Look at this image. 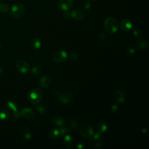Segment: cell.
Wrapping results in <instances>:
<instances>
[{"label": "cell", "mask_w": 149, "mask_h": 149, "mask_svg": "<svg viewBox=\"0 0 149 149\" xmlns=\"http://www.w3.org/2000/svg\"><path fill=\"white\" fill-rule=\"evenodd\" d=\"M69 123L70 127H72L73 129H76L79 126L78 122L74 118L69 119Z\"/></svg>", "instance_id": "484cf974"}, {"label": "cell", "mask_w": 149, "mask_h": 149, "mask_svg": "<svg viewBox=\"0 0 149 149\" xmlns=\"http://www.w3.org/2000/svg\"><path fill=\"white\" fill-rule=\"evenodd\" d=\"M37 110L38 111V112L40 113H44L45 111H46V109L45 108V107L43 105H39L37 108Z\"/></svg>", "instance_id": "f546056e"}, {"label": "cell", "mask_w": 149, "mask_h": 149, "mask_svg": "<svg viewBox=\"0 0 149 149\" xmlns=\"http://www.w3.org/2000/svg\"><path fill=\"white\" fill-rule=\"evenodd\" d=\"M93 1H97V0H93Z\"/></svg>", "instance_id": "60d3db41"}, {"label": "cell", "mask_w": 149, "mask_h": 149, "mask_svg": "<svg viewBox=\"0 0 149 149\" xmlns=\"http://www.w3.org/2000/svg\"><path fill=\"white\" fill-rule=\"evenodd\" d=\"M63 143L68 147H72L74 144V141L72 137L68 134L63 136Z\"/></svg>", "instance_id": "44dd1931"}, {"label": "cell", "mask_w": 149, "mask_h": 149, "mask_svg": "<svg viewBox=\"0 0 149 149\" xmlns=\"http://www.w3.org/2000/svg\"><path fill=\"white\" fill-rule=\"evenodd\" d=\"M42 96V90L40 87H35L33 88L30 92L29 94V99L31 103L34 104H37L41 101Z\"/></svg>", "instance_id": "6da1fadb"}, {"label": "cell", "mask_w": 149, "mask_h": 149, "mask_svg": "<svg viewBox=\"0 0 149 149\" xmlns=\"http://www.w3.org/2000/svg\"><path fill=\"white\" fill-rule=\"evenodd\" d=\"M148 41L144 39H141L136 43V47L139 50H145L148 48Z\"/></svg>", "instance_id": "5bb4252c"}, {"label": "cell", "mask_w": 149, "mask_h": 149, "mask_svg": "<svg viewBox=\"0 0 149 149\" xmlns=\"http://www.w3.org/2000/svg\"><path fill=\"white\" fill-rule=\"evenodd\" d=\"M107 129H108V126L107 123L104 122H101L97 125V132L102 134V133H104L107 131Z\"/></svg>", "instance_id": "ac0fdd59"}, {"label": "cell", "mask_w": 149, "mask_h": 149, "mask_svg": "<svg viewBox=\"0 0 149 149\" xmlns=\"http://www.w3.org/2000/svg\"><path fill=\"white\" fill-rule=\"evenodd\" d=\"M40 85L42 88H47L49 87L51 83V79L47 76H44L41 77L40 80Z\"/></svg>", "instance_id": "e0dca14e"}, {"label": "cell", "mask_w": 149, "mask_h": 149, "mask_svg": "<svg viewBox=\"0 0 149 149\" xmlns=\"http://www.w3.org/2000/svg\"><path fill=\"white\" fill-rule=\"evenodd\" d=\"M59 130L60 132V136H65V135L68 134L70 132L69 129L66 127H62V128H61L60 130Z\"/></svg>", "instance_id": "4316f807"}, {"label": "cell", "mask_w": 149, "mask_h": 149, "mask_svg": "<svg viewBox=\"0 0 149 149\" xmlns=\"http://www.w3.org/2000/svg\"><path fill=\"white\" fill-rule=\"evenodd\" d=\"M49 136L51 139L53 140L57 139L60 136V132L58 129H52L50 130L49 132Z\"/></svg>", "instance_id": "603a6c76"}, {"label": "cell", "mask_w": 149, "mask_h": 149, "mask_svg": "<svg viewBox=\"0 0 149 149\" xmlns=\"http://www.w3.org/2000/svg\"><path fill=\"white\" fill-rule=\"evenodd\" d=\"M21 134L26 140H30L31 137V132L27 127H23L22 129Z\"/></svg>", "instance_id": "d6986e66"}, {"label": "cell", "mask_w": 149, "mask_h": 149, "mask_svg": "<svg viewBox=\"0 0 149 149\" xmlns=\"http://www.w3.org/2000/svg\"><path fill=\"white\" fill-rule=\"evenodd\" d=\"M101 139L102 134L98 132H96L91 137L88 138V141L97 148H100L102 146Z\"/></svg>", "instance_id": "5b68a950"}, {"label": "cell", "mask_w": 149, "mask_h": 149, "mask_svg": "<svg viewBox=\"0 0 149 149\" xmlns=\"http://www.w3.org/2000/svg\"><path fill=\"white\" fill-rule=\"evenodd\" d=\"M115 100L119 104H122L126 99V95L125 93L121 90H118L115 93Z\"/></svg>", "instance_id": "9a60e30c"}, {"label": "cell", "mask_w": 149, "mask_h": 149, "mask_svg": "<svg viewBox=\"0 0 149 149\" xmlns=\"http://www.w3.org/2000/svg\"><path fill=\"white\" fill-rule=\"evenodd\" d=\"M42 72V68L40 66H36L31 69V73L34 75H39Z\"/></svg>", "instance_id": "d4e9b609"}, {"label": "cell", "mask_w": 149, "mask_h": 149, "mask_svg": "<svg viewBox=\"0 0 149 149\" xmlns=\"http://www.w3.org/2000/svg\"><path fill=\"white\" fill-rule=\"evenodd\" d=\"M69 58L72 61H76L79 58V55L76 52H71L69 54Z\"/></svg>", "instance_id": "f1b7e54d"}, {"label": "cell", "mask_w": 149, "mask_h": 149, "mask_svg": "<svg viewBox=\"0 0 149 149\" xmlns=\"http://www.w3.org/2000/svg\"><path fill=\"white\" fill-rule=\"evenodd\" d=\"M104 24L107 31L111 34L116 33L118 29V22L112 17H108L106 18Z\"/></svg>", "instance_id": "7a4b0ae2"}, {"label": "cell", "mask_w": 149, "mask_h": 149, "mask_svg": "<svg viewBox=\"0 0 149 149\" xmlns=\"http://www.w3.org/2000/svg\"><path fill=\"white\" fill-rule=\"evenodd\" d=\"M68 56L66 52L63 50H61L55 52L52 55V60L56 63H61L65 61Z\"/></svg>", "instance_id": "9c48e42d"}, {"label": "cell", "mask_w": 149, "mask_h": 149, "mask_svg": "<svg viewBox=\"0 0 149 149\" xmlns=\"http://www.w3.org/2000/svg\"><path fill=\"white\" fill-rule=\"evenodd\" d=\"M2 3H3V0H0V6L2 5Z\"/></svg>", "instance_id": "f35d334b"}, {"label": "cell", "mask_w": 149, "mask_h": 149, "mask_svg": "<svg viewBox=\"0 0 149 149\" xmlns=\"http://www.w3.org/2000/svg\"><path fill=\"white\" fill-rule=\"evenodd\" d=\"M76 146H77V148H78L79 149H82V148H84L85 147L86 144L83 141H79L77 143Z\"/></svg>", "instance_id": "4dcf8cb0"}, {"label": "cell", "mask_w": 149, "mask_h": 149, "mask_svg": "<svg viewBox=\"0 0 149 149\" xmlns=\"http://www.w3.org/2000/svg\"><path fill=\"white\" fill-rule=\"evenodd\" d=\"M1 44H0V49H1Z\"/></svg>", "instance_id": "ab89813d"}, {"label": "cell", "mask_w": 149, "mask_h": 149, "mask_svg": "<svg viewBox=\"0 0 149 149\" xmlns=\"http://www.w3.org/2000/svg\"><path fill=\"white\" fill-rule=\"evenodd\" d=\"M10 117L9 112L3 108H0V119L7 120Z\"/></svg>", "instance_id": "ffe728a7"}, {"label": "cell", "mask_w": 149, "mask_h": 149, "mask_svg": "<svg viewBox=\"0 0 149 149\" xmlns=\"http://www.w3.org/2000/svg\"><path fill=\"white\" fill-rule=\"evenodd\" d=\"M118 109V107L117 105H113L111 107V112L112 113H115L117 112Z\"/></svg>", "instance_id": "836d02e7"}, {"label": "cell", "mask_w": 149, "mask_h": 149, "mask_svg": "<svg viewBox=\"0 0 149 149\" xmlns=\"http://www.w3.org/2000/svg\"><path fill=\"white\" fill-rule=\"evenodd\" d=\"M73 0H58L57 2L58 7L63 11L70 9L73 7Z\"/></svg>", "instance_id": "ba28073f"}, {"label": "cell", "mask_w": 149, "mask_h": 149, "mask_svg": "<svg viewBox=\"0 0 149 149\" xmlns=\"http://www.w3.org/2000/svg\"><path fill=\"white\" fill-rule=\"evenodd\" d=\"M52 123L54 125L58 126V127H63L66 125L65 120L59 116H56L54 118L52 121Z\"/></svg>", "instance_id": "2e32d148"}, {"label": "cell", "mask_w": 149, "mask_h": 149, "mask_svg": "<svg viewBox=\"0 0 149 149\" xmlns=\"http://www.w3.org/2000/svg\"><path fill=\"white\" fill-rule=\"evenodd\" d=\"M6 105L8 107V108L10 109V111H12L13 116L15 118H19L21 116V114L20 112H19V111L17 104L12 101H8L6 102Z\"/></svg>", "instance_id": "30bf717a"}, {"label": "cell", "mask_w": 149, "mask_h": 149, "mask_svg": "<svg viewBox=\"0 0 149 149\" xmlns=\"http://www.w3.org/2000/svg\"><path fill=\"white\" fill-rule=\"evenodd\" d=\"M133 36L137 38H140L142 36V32H141V30H140L139 29H135L133 30Z\"/></svg>", "instance_id": "83f0119b"}, {"label": "cell", "mask_w": 149, "mask_h": 149, "mask_svg": "<svg viewBox=\"0 0 149 149\" xmlns=\"http://www.w3.org/2000/svg\"><path fill=\"white\" fill-rule=\"evenodd\" d=\"M128 51H129V53L130 54H133L134 53V49L133 48H129V50H128Z\"/></svg>", "instance_id": "d590c367"}, {"label": "cell", "mask_w": 149, "mask_h": 149, "mask_svg": "<svg viewBox=\"0 0 149 149\" xmlns=\"http://www.w3.org/2000/svg\"><path fill=\"white\" fill-rule=\"evenodd\" d=\"M79 133L83 137L89 138L94 134V132L91 125L86 124L83 125L80 128Z\"/></svg>", "instance_id": "8992f818"}, {"label": "cell", "mask_w": 149, "mask_h": 149, "mask_svg": "<svg viewBox=\"0 0 149 149\" xmlns=\"http://www.w3.org/2000/svg\"><path fill=\"white\" fill-rule=\"evenodd\" d=\"M74 99L73 94L70 92H65L59 95V101L65 105L70 104Z\"/></svg>", "instance_id": "52a82bcc"}, {"label": "cell", "mask_w": 149, "mask_h": 149, "mask_svg": "<svg viewBox=\"0 0 149 149\" xmlns=\"http://www.w3.org/2000/svg\"><path fill=\"white\" fill-rule=\"evenodd\" d=\"M141 132H142V133H146V132H147V129H146V128H144V127H143L142 129H141Z\"/></svg>", "instance_id": "8d00e7d4"}, {"label": "cell", "mask_w": 149, "mask_h": 149, "mask_svg": "<svg viewBox=\"0 0 149 149\" xmlns=\"http://www.w3.org/2000/svg\"><path fill=\"white\" fill-rule=\"evenodd\" d=\"M10 7L8 4L5 3H2L0 6V12L2 13H6L9 11Z\"/></svg>", "instance_id": "cb8c5ba5"}, {"label": "cell", "mask_w": 149, "mask_h": 149, "mask_svg": "<svg viewBox=\"0 0 149 149\" xmlns=\"http://www.w3.org/2000/svg\"><path fill=\"white\" fill-rule=\"evenodd\" d=\"M100 39H104L106 37V34L104 32H102L101 33V34L100 35Z\"/></svg>", "instance_id": "e575fe53"}, {"label": "cell", "mask_w": 149, "mask_h": 149, "mask_svg": "<svg viewBox=\"0 0 149 149\" xmlns=\"http://www.w3.org/2000/svg\"><path fill=\"white\" fill-rule=\"evenodd\" d=\"M21 116L27 119H34L35 118V113L34 111L27 107L24 108L20 112Z\"/></svg>", "instance_id": "8fae6325"}, {"label": "cell", "mask_w": 149, "mask_h": 149, "mask_svg": "<svg viewBox=\"0 0 149 149\" xmlns=\"http://www.w3.org/2000/svg\"><path fill=\"white\" fill-rule=\"evenodd\" d=\"M10 14L15 18H19L24 15L26 12V8L23 4L13 5L9 9Z\"/></svg>", "instance_id": "3957f363"}, {"label": "cell", "mask_w": 149, "mask_h": 149, "mask_svg": "<svg viewBox=\"0 0 149 149\" xmlns=\"http://www.w3.org/2000/svg\"><path fill=\"white\" fill-rule=\"evenodd\" d=\"M70 16V13L68 12V10H65L63 13V17L66 19H68L69 18V17Z\"/></svg>", "instance_id": "d6a6232c"}, {"label": "cell", "mask_w": 149, "mask_h": 149, "mask_svg": "<svg viewBox=\"0 0 149 149\" xmlns=\"http://www.w3.org/2000/svg\"><path fill=\"white\" fill-rule=\"evenodd\" d=\"M70 16L72 17V18H73V19L76 20H81L84 17V13L79 9H74V10H72L70 13Z\"/></svg>", "instance_id": "4fadbf2b"}, {"label": "cell", "mask_w": 149, "mask_h": 149, "mask_svg": "<svg viewBox=\"0 0 149 149\" xmlns=\"http://www.w3.org/2000/svg\"><path fill=\"white\" fill-rule=\"evenodd\" d=\"M83 7L84 9H86V10H88L90 8H91V3H90V2L88 1H85L84 2H83Z\"/></svg>", "instance_id": "1f68e13d"}, {"label": "cell", "mask_w": 149, "mask_h": 149, "mask_svg": "<svg viewBox=\"0 0 149 149\" xmlns=\"http://www.w3.org/2000/svg\"><path fill=\"white\" fill-rule=\"evenodd\" d=\"M2 72H3V68L0 65V75L2 74Z\"/></svg>", "instance_id": "74e56055"}, {"label": "cell", "mask_w": 149, "mask_h": 149, "mask_svg": "<svg viewBox=\"0 0 149 149\" xmlns=\"http://www.w3.org/2000/svg\"><path fill=\"white\" fill-rule=\"evenodd\" d=\"M16 67L17 70L22 74H26L28 73L30 70V66L29 64L26 61L22 59L17 60L16 62Z\"/></svg>", "instance_id": "277c9868"}, {"label": "cell", "mask_w": 149, "mask_h": 149, "mask_svg": "<svg viewBox=\"0 0 149 149\" xmlns=\"http://www.w3.org/2000/svg\"><path fill=\"white\" fill-rule=\"evenodd\" d=\"M31 47L34 50H38L41 45V42L38 38H34L31 41Z\"/></svg>", "instance_id": "7402d4cb"}, {"label": "cell", "mask_w": 149, "mask_h": 149, "mask_svg": "<svg viewBox=\"0 0 149 149\" xmlns=\"http://www.w3.org/2000/svg\"><path fill=\"white\" fill-rule=\"evenodd\" d=\"M120 28L124 32H127L130 30L132 27V23L129 19H125L122 20L120 23Z\"/></svg>", "instance_id": "7c38bea8"}]
</instances>
